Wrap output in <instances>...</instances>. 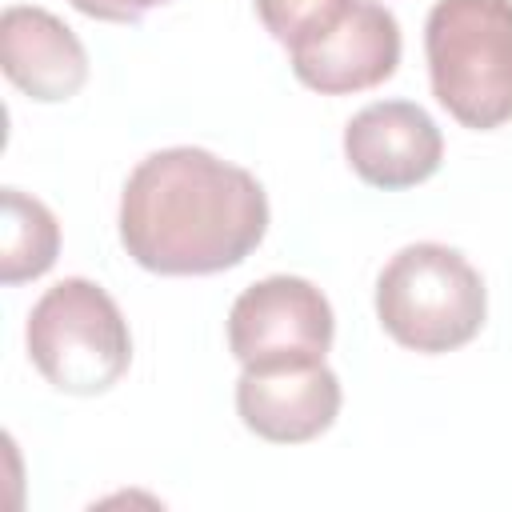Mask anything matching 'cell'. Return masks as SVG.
I'll return each instance as SVG.
<instances>
[{"instance_id":"1","label":"cell","mask_w":512,"mask_h":512,"mask_svg":"<svg viewBox=\"0 0 512 512\" xmlns=\"http://www.w3.org/2000/svg\"><path fill=\"white\" fill-rule=\"evenodd\" d=\"M264 232V184L208 148H160L120 192V244L156 276L228 272L260 248Z\"/></svg>"},{"instance_id":"2","label":"cell","mask_w":512,"mask_h":512,"mask_svg":"<svg viewBox=\"0 0 512 512\" xmlns=\"http://www.w3.org/2000/svg\"><path fill=\"white\" fill-rule=\"evenodd\" d=\"M440 108L476 132L512 120V0H436L424 20Z\"/></svg>"},{"instance_id":"3","label":"cell","mask_w":512,"mask_h":512,"mask_svg":"<svg viewBox=\"0 0 512 512\" xmlns=\"http://www.w3.org/2000/svg\"><path fill=\"white\" fill-rule=\"evenodd\" d=\"M376 316L396 344L440 356L464 348L484 328L488 292L464 252L420 240L380 268Z\"/></svg>"},{"instance_id":"4","label":"cell","mask_w":512,"mask_h":512,"mask_svg":"<svg viewBox=\"0 0 512 512\" xmlns=\"http://www.w3.org/2000/svg\"><path fill=\"white\" fill-rule=\"evenodd\" d=\"M28 356L68 396L108 392L132 364V332L116 300L84 276H64L28 312Z\"/></svg>"},{"instance_id":"5","label":"cell","mask_w":512,"mask_h":512,"mask_svg":"<svg viewBox=\"0 0 512 512\" xmlns=\"http://www.w3.org/2000/svg\"><path fill=\"white\" fill-rule=\"evenodd\" d=\"M336 316L328 296L304 276H264L228 312V348L240 368L316 364L328 356Z\"/></svg>"},{"instance_id":"6","label":"cell","mask_w":512,"mask_h":512,"mask_svg":"<svg viewBox=\"0 0 512 512\" xmlns=\"http://www.w3.org/2000/svg\"><path fill=\"white\" fill-rule=\"evenodd\" d=\"M296 80L320 96L384 84L400 64V24L376 0H352L324 32L288 48Z\"/></svg>"},{"instance_id":"7","label":"cell","mask_w":512,"mask_h":512,"mask_svg":"<svg viewBox=\"0 0 512 512\" xmlns=\"http://www.w3.org/2000/svg\"><path fill=\"white\" fill-rule=\"evenodd\" d=\"M344 156L364 184L400 192L436 176L444 160V136L420 104L376 100L344 124Z\"/></svg>"},{"instance_id":"8","label":"cell","mask_w":512,"mask_h":512,"mask_svg":"<svg viewBox=\"0 0 512 512\" xmlns=\"http://www.w3.org/2000/svg\"><path fill=\"white\" fill-rule=\"evenodd\" d=\"M340 400V380L324 360L244 368L236 380V412L268 444L316 440L336 424Z\"/></svg>"},{"instance_id":"9","label":"cell","mask_w":512,"mask_h":512,"mask_svg":"<svg viewBox=\"0 0 512 512\" xmlns=\"http://www.w3.org/2000/svg\"><path fill=\"white\" fill-rule=\"evenodd\" d=\"M0 64L4 76L40 104L76 96L88 80V52L80 36L36 4H8L0 16Z\"/></svg>"},{"instance_id":"10","label":"cell","mask_w":512,"mask_h":512,"mask_svg":"<svg viewBox=\"0 0 512 512\" xmlns=\"http://www.w3.org/2000/svg\"><path fill=\"white\" fill-rule=\"evenodd\" d=\"M0 220H4V244H0V280L24 284L44 276L60 256V224L52 208L20 188L0 192Z\"/></svg>"},{"instance_id":"11","label":"cell","mask_w":512,"mask_h":512,"mask_svg":"<svg viewBox=\"0 0 512 512\" xmlns=\"http://www.w3.org/2000/svg\"><path fill=\"white\" fill-rule=\"evenodd\" d=\"M348 4L352 0H256V16L276 44L296 48L324 32Z\"/></svg>"},{"instance_id":"12","label":"cell","mask_w":512,"mask_h":512,"mask_svg":"<svg viewBox=\"0 0 512 512\" xmlns=\"http://www.w3.org/2000/svg\"><path fill=\"white\" fill-rule=\"evenodd\" d=\"M76 12L92 16V20H108V24H136L148 8H160L168 0H68Z\"/></svg>"}]
</instances>
